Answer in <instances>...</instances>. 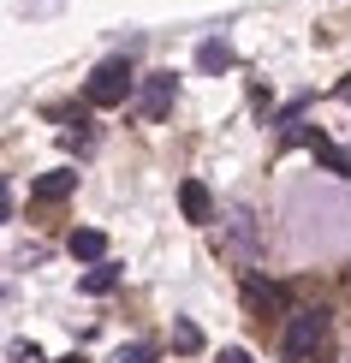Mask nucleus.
Masks as SVG:
<instances>
[{
	"mask_svg": "<svg viewBox=\"0 0 351 363\" xmlns=\"http://www.w3.org/2000/svg\"><path fill=\"white\" fill-rule=\"evenodd\" d=\"M233 238H238V245H250V238H256V226H250V215H244V208L233 215Z\"/></svg>",
	"mask_w": 351,
	"mask_h": 363,
	"instance_id": "obj_14",
	"label": "nucleus"
},
{
	"mask_svg": "<svg viewBox=\"0 0 351 363\" xmlns=\"http://www.w3.org/2000/svg\"><path fill=\"white\" fill-rule=\"evenodd\" d=\"M238 66V54L226 48L221 36H208V42H196V72H208V78H221V72H233Z\"/></svg>",
	"mask_w": 351,
	"mask_h": 363,
	"instance_id": "obj_8",
	"label": "nucleus"
},
{
	"mask_svg": "<svg viewBox=\"0 0 351 363\" xmlns=\"http://www.w3.org/2000/svg\"><path fill=\"white\" fill-rule=\"evenodd\" d=\"M286 143H298V149H310V155H316V149L328 143V131L322 125H286Z\"/></svg>",
	"mask_w": 351,
	"mask_h": 363,
	"instance_id": "obj_12",
	"label": "nucleus"
},
{
	"mask_svg": "<svg viewBox=\"0 0 351 363\" xmlns=\"http://www.w3.org/2000/svg\"><path fill=\"white\" fill-rule=\"evenodd\" d=\"M119 280H126V268H119V262H96V268H89V274H84L78 286H84L89 298H108V292H113Z\"/></svg>",
	"mask_w": 351,
	"mask_h": 363,
	"instance_id": "obj_9",
	"label": "nucleus"
},
{
	"mask_svg": "<svg viewBox=\"0 0 351 363\" xmlns=\"http://www.w3.org/2000/svg\"><path fill=\"white\" fill-rule=\"evenodd\" d=\"M12 363H42L36 345H24V340H12Z\"/></svg>",
	"mask_w": 351,
	"mask_h": 363,
	"instance_id": "obj_15",
	"label": "nucleus"
},
{
	"mask_svg": "<svg viewBox=\"0 0 351 363\" xmlns=\"http://www.w3.org/2000/svg\"><path fill=\"white\" fill-rule=\"evenodd\" d=\"M173 101H179V78H173V72H149V78L137 84V113H143V119H167Z\"/></svg>",
	"mask_w": 351,
	"mask_h": 363,
	"instance_id": "obj_3",
	"label": "nucleus"
},
{
	"mask_svg": "<svg viewBox=\"0 0 351 363\" xmlns=\"http://www.w3.org/2000/svg\"><path fill=\"white\" fill-rule=\"evenodd\" d=\"M221 363H256V357L244 352V345H221Z\"/></svg>",
	"mask_w": 351,
	"mask_h": 363,
	"instance_id": "obj_16",
	"label": "nucleus"
},
{
	"mask_svg": "<svg viewBox=\"0 0 351 363\" xmlns=\"http://www.w3.org/2000/svg\"><path fill=\"white\" fill-rule=\"evenodd\" d=\"M179 208H185L191 226H208V220H215V196H208L203 179H179Z\"/></svg>",
	"mask_w": 351,
	"mask_h": 363,
	"instance_id": "obj_5",
	"label": "nucleus"
},
{
	"mask_svg": "<svg viewBox=\"0 0 351 363\" xmlns=\"http://www.w3.org/2000/svg\"><path fill=\"white\" fill-rule=\"evenodd\" d=\"M60 363H84V357H78V352H72V357H60Z\"/></svg>",
	"mask_w": 351,
	"mask_h": 363,
	"instance_id": "obj_18",
	"label": "nucleus"
},
{
	"mask_svg": "<svg viewBox=\"0 0 351 363\" xmlns=\"http://www.w3.org/2000/svg\"><path fill=\"white\" fill-rule=\"evenodd\" d=\"M244 304L256 310V322H268V310H286V286H274L262 274H250L244 280Z\"/></svg>",
	"mask_w": 351,
	"mask_h": 363,
	"instance_id": "obj_6",
	"label": "nucleus"
},
{
	"mask_svg": "<svg viewBox=\"0 0 351 363\" xmlns=\"http://www.w3.org/2000/svg\"><path fill=\"white\" fill-rule=\"evenodd\" d=\"M66 250L78 256V262H108V233H101V226H78V233L66 238Z\"/></svg>",
	"mask_w": 351,
	"mask_h": 363,
	"instance_id": "obj_7",
	"label": "nucleus"
},
{
	"mask_svg": "<svg viewBox=\"0 0 351 363\" xmlns=\"http://www.w3.org/2000/svg\"><path fill=\"white\" fill-rule=\"evenodd\" d=\"M173 352H185V357L203 352V328H196L191 315H179V322H173Z\"/></svg>",
	"mask_w": 351,
	"mask_h": 363,
	"instance_id": "obj_10",
	"label": "nucleus"
},
{
	"mask_svg": "<svg viewBox=\"0 0 351 363\" xmlns=\"http://www.w3.org/2000/svg\"><path fill=\"white\" fill-rule=\"evenodd\" d=\"M340 101H345V108H351V78H345V84H340Z\"/></svg>",
	"mask_w": 351,
	"mask_h": 363,
	"instance_id": "obj_17",
	"label": "nucleus"
},
{
	"mask_svg": "<svg viewBox=\"0 0 351 363\" xmlns=\"http://www.w3.org/2000/svg\"><path fill=\"white\" fill-rule=\"evenodd\" d=\"M322 340H328V310H286V334H280L286 363L316 357V345H322Z\"/></svg>",
	"mask_w": 351,
	"mask_h": 363,
	"instance_id": "obj_2",
	"label": "nucleus"
},
{
	"mask_svg": "<svg viewBox=\"0 0 351 363\" xmlns=\"http://www.w3.org/2000/svg\"><path fill=\"white\" fill-rule=\"evenodd\" d=\"M137 72H131V60L126 54H113V60H101L96 72H89V84H84V101L89 108H119L126 96H137Z\"/></svg>",
	"mask_w": 351,
	"mask_h": 363,
	"instance_id": "obj_1",
	"label": "nucleus"
},
{
	"mask_svg": "<svg viewBox=\"0 0 351 363\" xmlns=\"http://www.w3.org/2000/svg\"><path fill=\"white\" fill-rule=\"evenodd\" d=\"M316 161L333 173V179H351V149H340V143H322L316 149Z\"/></svg>",
	"mask_w": 351,
	"mask_h": 363,
	"instance_id": "obj_11",
	"label": "nucleus"
},
{
	"mask_svg": "<svg viewBox=\"0 0 351 363\" xmlns=\"http://www.w3.org/2000/svg\"><path fill=\"white\" fill-rule=\"evenodd\" d=\"M113 363H155V340H131V345H119Z\"/></svg>",
	"mask_w": 351,
	"mask_h": 363,
	"instance_id": "obj_13",
	"label": "nucleus"
},
{
	"mask_svg": "<svg viewBox=\"0 0 351 363\" xmlns=\"http://www.w3.org/2000/svg\"><path fill=\"white\" fill-rule=\"evenodd\" d=\"M72 191H78V167H54V173L30 179V203H36V208H48V203H66Z\"/></svg>",
	"mask_w": 351,
	"mask_h": 363,
	"instance_id": "obj_4",
	"label": "nucleus"
}]
</instances>
